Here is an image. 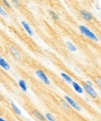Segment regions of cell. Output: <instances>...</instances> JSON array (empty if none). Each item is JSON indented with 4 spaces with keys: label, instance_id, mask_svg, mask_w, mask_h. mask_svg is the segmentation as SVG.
I'll use <instances>...</instances> for the list:
<instances>
[{
    "label": "cell",
    "instance_id": "2",
    "mask_svg": "<svg viewBox=\"0 0 101 121\" xmlns=\"http://www.w3.org/2000/svg\"><path fill=\"white\" fill-rule=\"evenodd\" d=\"M65 99L66 100L67 102L70 104V105H71L72 106V107H73L74 109H76L77 111H81V110H82V109H81L80 106H79V105H78V104H77V103L76 102V101H74L72 98H70L69 96L65 95Z\"/></svg>",
    "mask_w": 101,
    "mask_h": 121
},
{
    "label": "cell",
    "instance_id": "3",
    "mask_svg": "<svg viewBox=\"0 0 101 121\" xmlns=\"http://www.w3.org/2000/svg\"><path fill=\"white\" fill-rule=\"evenodd\" d=\"M36 74H37V75L38 76V77H39L40 79H41V81H43L44 82V84H50V81L48 78H47V77L45 75V74L43 71L40 70H37V72H36Z\"/></svg>",
    "mask_w": 101,
    "mask_h": 121
},
{
    "label": "cell",
    "instance_id": "20",
    "mask_svg": "<svg viewBox=\"0 0 101 121\" xmlns=\"http://www.w3.org/2000/svg\"><path fill=\"white\" fill-rule=\"evenodd\" d=\"M0 121H6V120H5L4 119H2V118L0 117Z\"/></svg>",
    "mask_w": 101,
    "mask_h": 121
},
{
    "label": "cell",
    "instance_id": "7",
    "mask_svg": "<svg viewBox=\"0 0 101 121\" xmlns=\"http://www.w3.org/2000/svg\"><path fill=\"white\" fill-rule=\"evenodd\" d=\"M0 66H2V68L6 70H9L10 69V66L8 64V62H6V60L2 59V58L0 59Z\"/></svg>",
    "mask_w": 101,
    "mask_h": 121
},
{
    "label": "cell",
    "instance_id": "4",
    "mask_svg": "<svg viewBox=\"0 0 101 121\" xmlns=\"http://www.w3.org/2000/svg\"><path fill=\"white\" fill-rule=\"evenodd\" d=\"M9 49H10V52L12 53V55H13L15 59H16L17 60H20L21 59V55H20V53L18 51L17 48H15L14 46H10V48H9Z\"/></svg>",
    "mask_w": 101,
    "mask_h": 121
},
{
    "label": "cell",
    "instance_id": "15",
    "mask_svg": "<svg viewBox=\"0 0 101 121\" xmlns=\"http://www.w3.org/2000/svg\"><path fill=\"white\" fill-rule=\"evenodd\" d=\"M45 117H46V118L47 120H48L49 121H55L54 118L53 117V116L51 114H50V113H47L46 115H45Z\"/></svg>",
    "mask_w": 101,
    "mask_h": 121
},
{
    "label": "cell",
    "instance_id": "13",
    "mask_svg": "<svg viewBox=\"0 0 101 121\" xmlns=\"http://www.w3.org/2000/svg\"><path fill=\"white\" fill-rule=\"evenodd\" d=\"M61 77H63V78L67 82H69V83H72V80L71 79V77H69L66 74H65V73H61Z\"/></svg>",
    "mask_w": 101,
    "mask_h": 121
},
{
    "label": "cell",
    "instance_id": "14",
    "mask_svg": "<svg viewBox=\"0 0 101 121\" xmlns=\"http://www.w3.org/2000/svg\"><path fill=\"white\" fill-rule=\"evenodd\" d=\"M11 105H12V107H13V109L15 110V112H16V113H17L18 115H20V114H21V111H20V109H19V108L15 105V104L12 102V103H11Z\"/></svg>",
    "mask_w": 101,
    "mask_h": 121
},
{
    "label": "cell",
    "instance_id": "16",
    "mask_svg": "<svg viewBox=\"0 0 101 121\" xmlns=\"http://www.w3.org/2000/svg\"><path fill=\"white\" fill-rule=\"evenodd\" d=\"M0 14H1V15H2L3 16H5V17H7V14L6 13V11H5L1 6H0Z\"/></svg>",
    "mask_w": 101,
    "mask_h": 121
},
{
    "label": "cell",
    "instance_id": "5",
    "mask_svg": "<svg viewBox=\"0 0 101 121\" xmlns=\"http://www.w3.org/2000/svg\"><path fill=\"white\" fill-rule=\"evenodd\" d=\"M84 88H85V90L87 91L88 94L90 95L93 97V98H96V97H97V92H96V91L94 90V89L92 88V87L88 86L86 84H84Z\"/></svg>",
    "mask_w": 101,
    "mask_h": 121
},
{
    "label": "cell",
    "instance_id": "10",
    "mask_svg": "<svg viewBox=\"0 0 101 121\" xmlns=\"http://www.w3.org/2000/svg\"><path fill=\"white\" fill-rule=\"evenodd\" d=\"M65 44H66V46L68 47V48L70 51H72V52H76V51H77L76 47L72 42H66Z\"/></svg>",
    "mask_w": 101,
    "mask_h": 121
},
{
    "label": "cell",
    "instance_id": "18",
    "mask_svg": "<svg viewBox=\"0 0 101 121\" xmlns=\"http://www.w3.org/2000/svg\"><path fill=\"white\" fill-rule=\"evenodd\" d=\"M3 3H4L5 5H6V7H8V8H9V7H10V6H9V4L6 1H3Z\"/></svg>",
    "mask_w": 101,
    "mask_h": 121
},
{
    "label": "cell",
    "instance_id": "1",
    "mask_svg": "<svg viewBox=\"0 0 101 121\" xmlns=\"http://www.w3.org/2000/svg\"><path fill=\"white\" fill-rule=\"evenodd\" d=\"M79 29H80L81 32L83 33L85 36H86L87 38H90V39H92L93 41H95V42H98V40L99 39H98V38L96 36L95 34L93 33L92 31H91L89 28L86 27L81 25L80 27H79Z\"/></svg>",
    "mask_w": 101,
    "mask_h": 121
},
{
    "label": "cell",
    "instance_id": "8",
    "mask_svg": "<svg viewBox=\"0 0 101 121\" xmlns=\"http://www.w3.org/2000/svg\"><path fill=\"white\" fill-rule=\"evenodd\" d=\"M81 14L83 15V17L87 20H92V18H93L92 14H91L90 13H89V12H87V11H86V10H81Z\"/></svg>",
    "mask_w": 101,
    "mask_h": 121
},
{
    "label": "cell",
    "instance_id": "11",
    "mask_svg": "<svg viewBox=\"0 0 101 121\" xmlns=\"http://www.w3.org/2000/svg\"><path fill=\"white\" fill-rule=\"evenodd\" d=\"M33 115H34L35 117L37 118V119H39L40 120H43V121H44V120H45L44 116H43L40 113L38 112L37 110H34V111H33Z\"/></svg>",
    "mask_w": 101,
    "mask_h": 121
},
{
    "label": "cell",
    "instance_id": "21",
    "mask_svg": "<svg viewBox=\"0 0 101 121\" xmlns=\"http://www.w3.org/2000/svg\"><path fill=\"white\" fill-rule=\"evenodd\" d=\"M0 59H1V56H0Z\"/></svg>",
    "mask_w": 101,
    "mask_h": 121
},
{
    "label": "cell",
    "instance_id": "9",
    "mask_svg": "<svg viewBox=\"0 0 101 121\" xmlns=\"http://www.w3.org/2000/svg\"><path fill=\"white\" fill-rule=\"evenodd\" d=\"M72 83L73 88L76 90V91H77V92H79V93H80V94H83V88H81L80 85H79V84H77V83H76V82H74V81H72Z\"/></svg>",
    "mask_w": 101,
    "mask_h": 121
},
{
    "label": "cell",
    "instance_id": "19",
    "mask_svg": "<svg viewBox=\"0 0 101 121\" xmlns=\"http://www.w3.org/2000/svg\"><path fill=\"white\" fill-rule=\"evenodd\" d=\"M62 104H63L64 106H65V107L66 109H69V105H68V104H66L65 102V101H62Z\"/></svg>",
    "mask_w": 101,
    "mask_h": 121
},
{
    "label": "cell",
    "instance_id": "12",
    "mask_svg": "<svg viewBox=\"0 0 101 121\" xmlns=\"http://www.w3.org/2000/svg\"><path fill=\"white\" fill-rule=\"evenodd\" d=\"M19 86L20 87V88L22 89L23 91H26V90H27L26 83H25V81H23V80H20V81H19Z\"/></svg>",
    "mask_w": 101,
    "mask_h": 121
},
{
    "label": "cell",
    "instance_id": "17",
    "mask_svg": "<svg viewBox=\"0 0 101 121\" xmlns=\"http://www.w3.org/2000/svg\"><path fill=\"white\" fill-rule=\"evenodd\" d=\"M50 15L52 16V17H54V19H58V16L56 15V14H55V13H54V12H52V11H50Z\"/></svg>",
    "mask_w": 101,
    "mask_h": 121
},
{
    "label": "cell",
    "instance_id": "6",
    "mask_svg": "<svg viewBox=\"0 0 101 121\" xmlns=\"http://www.w3.org/2000/svg\"><path fill=\"white\" fill-rule=\"evenodd\" d=\"M21 23H22V25L23 26V27L25 28V30L26 31V32H27L30 35L33 36V31H32V29L30 28V27L29 26V24L26 22H25V21H23V20L21 21Z\"/></svg>",
    "mask_w": 101,
    "mask_h": 121
}]
</instances>
